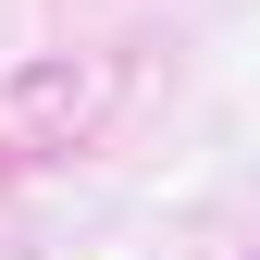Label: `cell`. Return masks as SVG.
<instances>
[]
</instances>
